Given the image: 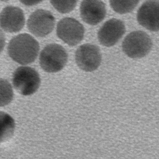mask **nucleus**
<instances>
[{
  "label": "nucleus",
  "mask_w": 159,
  "mask_h": 159,
  "mask_svg": "<svg viewBox=\"0 0 159 159\" xmlns=\"http://www.w3.org/2000/svg\"><path fill=\"white\" fill-rule=\"evenodd\" d=\"M25 24L24 12L20 8L8 6L3 8L1 14V26L5 32L16 33L21 30Z\"/></svg>",
  "instance_id": "nucleus-11"
},
{
  "label": "nucleus",
  "mask_w": 159,
  "mask_h": 159,
  "mask_svg": "<svg viewBox=\"0 0 159 159\" xmlns=\"http://www.w3.org/2000/svg\"><path fill=\"white\" fill-rule=\"evenodd\" d=\"M75 59L77 66L81 70L86 72L95 70L101 62L100 49L92 44L81 45L76 51Z\"/></svg>",
  "instance_id": "nucleus-7"
},
{
  "label": "nucleus",
  "mask_w": 159,
  "mask_h": 159,
  "mask_svg": "<svg viewBox=\"0 0 159 159\" xmlns=\"http://www.w3.org/2000/svg\"><path fill=\"white\" fill-rule=\"evenodd\" d=\"M1 1H2L6 2L9 1V0H1Z\"/></svg>",
  "instance_id": "nucleus-17"
},
{
  "label": "nucleus",
  "mask_w": 159,
  "mask_h": 159,
  "mask_svg": "<svg viewBox=\"0 0 159 159\" xmlns=\"http://www.w3.org/2000/svg\"><path fill=\"white\" fill-rule=\"evenodd\" d=\"M137 20L142 26L153 32L159 31V0H148L139 8Z\"/></svg>",
  "instance_id": "nucleus-9"
},
{
  "label": "nucleus",
  "mask_w": 159,
  "mask_h": 159,
  "mask_svg": "<svg viewBox=\"0 0 159 159\" xmlns=\"http://www.w3.org/2000/svg\"><path fill=\"white\" fill-rule=\"evenodd\" d=\"M80 12L84 22L94 25L104 19L106 10L105 4L101 0H83L81 4Z\"/></svg>",
  "instance_id": "nucleus-10"
},
{
  "label": "nucleus",
  "mask_w": 159,
  "mask_h": 159,
  "mask_svg": "<svg viewBox=\"0 0 159 159\" xmlns=\"http://www.w3.org/2000/svg\"><path fill=\"white\" fill-rule=\"evenodd\" d=\"M39 50L37 41L27 33L19 34L12 38L7 47L10 57L22 65H28L35 61Z\"/></svg>",
  "instance_id": "nucleus-1"
},
{
  "label": "nucleus",
  "mask_w": 159,
  "mask_h": 159,
  "mask_svg": "<svg viewBox=\"0 0 159 159\" xmlns=\"http://www.w3.org/2000/svg\"><path fill=\"white\" fill-rule=\"evenodd\" d=\"M57 32L60 39L68 45L74 46L83 40L84 29L83 25L75 19L66 18L59 21Z\"/></svg>",
  "instance_id": "nucleus-5"
},
{
  "label": "nucleus",
  "mask_w": 159,
  "mask_h": 159,
  "mask_svg": "<svg viewBox=\"0 0 159 159\" xmlns=\"http://www.w3.org/2000/svg\"><path fill=\"white\" fill-rule=\"evenodd\" d=\"M40 83L39 75L31 67H20L16 69L13 75L12 84L14 88L24 96H29L35 93Z\"/></svg>",
  "instance_id": "nucleus-4"
},
{
  "label": "nucleus",
  "mask_w": 159,
  "mask_h": 159,
  "mask_svg": "<svg viewBox=\"0 0 159 159\" xmlns=\"http://www.w3.org/2000/svg\"><path fill=\"white\" fill-rule=\"evenodd\" d=\"M51 5L61 14L68 13L74 9L77 0H50Z\"/></svg>",
  "instance_id": "nucleus-14"
},
{
  "label": "nucleus",
  "mask_w": 159,
  "mask_h": 159,
  "mask_svg": "<svg viewBox=\"0 0 159 159\" xmlns=\"http://www.w3.org/2000/svg\"><path fill=\"white\" fill-rule=\"evenodd\" d=\"M126 32L123 21L116 19L106 21L99 30L98 37L99 41L103 46H112L121 39Z\"/></svg>",
  "instance_id": "nucleus-8"
},
{
  "label": "nucleus",
  "mask_w": 159,
  "mask_h": 159,
  "mask_svg": "<svg viewBox=\"0 0 159 159\" xmlns=\"http://www.w3.org/2000/svg\"><path fill=\"white\" fill-rule=\"evenodd\" d=\"M111 6L117 13L124 14L134 10L139 0H109Z\"/></svg>",
  "instance_id": "nucleus-13"
},
{
  "label": "nucleus",
  "mask_w": 159,
  "mask_h": 159,
  "mask_svg": "<svg viewBox=\"0 0 159 159\" xmlns=\"http://www.w3.org/2000/svg\"><path fill=\"white\" fill-rule=\"evenodd\" d=\"M67 60V53L62 46L51 44L47 45L41 52L39 62L44 71L54 73L61 70L66 65Z\"/></svg>",
  "instance_id": "nucleus-3"
},
{
  "label": "nucleus",
  "mask_w": 159,
  "mask_h": 159,
  "mask_svg": "<svg viewBox=\"0 0 159 159\" xmlns=\"http://www.w3.org/2000/svg\"><path fill=\"white\" fill-rule=\"evenodd\" d=\"M153 45L151 38L144 32H133L125 38L122 44L124 52L134 59L143 57L152 49Z\"/></svg>",
  "instance_id": "nucleus-2"
},
{
  "label": "nucleus",
  "mask_w": 159,
  "mask_h": 159,
  "mask_svg": "<svg viewBox=\"0 0 159 159\" xmlns=\"http://www.w3.org/2000/svg\"><path fill=\"white\" fill-rule=\"evenodd\" d=\"M13 97V93L11 86L6 80L1 79V106L2 107L9 104Z\"/></svg>",
  "instance_id": "nucleus-15"
},
{
  "label": "nucleus",
  "mask_w": 159,
  "mask_h": 159,
  "mask_svg": "<svg viewBox=\"0 0 159 159\" xmlns=\"http://www.w3.org/2000/svg\"><path fill=\"white\" fill-rule=\"evenodd\" d=\"M55 22L54 17L50 11L39 9L30 16L27 27L29 31L34 36L42 37L53 31Z\"/></svg>",
  "instance_id": "nucleus-6"
},
{
  "label": "nucleus",
  "mask_w": 159,
  "mask_h": 159,
  "mask_svg": "<svg viewBox=\"0 0 159 159\" xmlns=\"http://www.w3.org/2000/svg\"><path fill=\"white\" fill-rule=\"evenodd\" d=\"M1 142L10 139L14 134L15 124L14 120L7 114L1 112Z\"/></svg>",
  "instance_id": "nucleus-12"
},
{
  "label": "nucleus",
  "mask_w": 159,
  "mask_h": 159,
  "mask_svg": "<svg viewBox=\"0 0 159 159\" xmlns=\"http://www.w3.org/2000/svg\"><path fill=\"white\" fill-rule=\"evenodd\" d=\"M43 0H20L23 5L28 6H31L37 5L41 2Z\"/></svg>",
  "instance_id": "nucleus-16"
}]
</instances>
